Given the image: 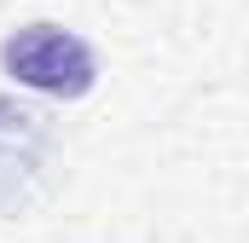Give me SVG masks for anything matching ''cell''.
Masks as SVG:
<instances>
[{"mask_svg":"<svg viewBox=\"0 0 249 243\" xmlns=\"http://www.w3.org/2000/svg\"><path fill=\"white\" fill-rule=\"evenodd\" d=\"M0 64H6V75L18 87H35L47 99H81L99 81L93 47L75 29H64V23H23V29H12L0 41Z\"/></svg>","mask_w":249,"mask_h":243,"instance_id":"obj_1","label":"cell"},{"mask_svg":"<svg viewBox=\"0 0 249 243\" xmlns=\"http://www.w3.org/2000/svg\"><path fill=\"white\" fill-rule=\"evenodd\" d=\"M41 151H47V127L35 110H23L18 127L6 133V145H0V208L12 203V191H18V174H35L41 168ZM23 197V191H18Z\"/></svg>","mask_w":249,"mask_h":243,"instance_id":"obj_2","label":"cell"}]
</instances>
